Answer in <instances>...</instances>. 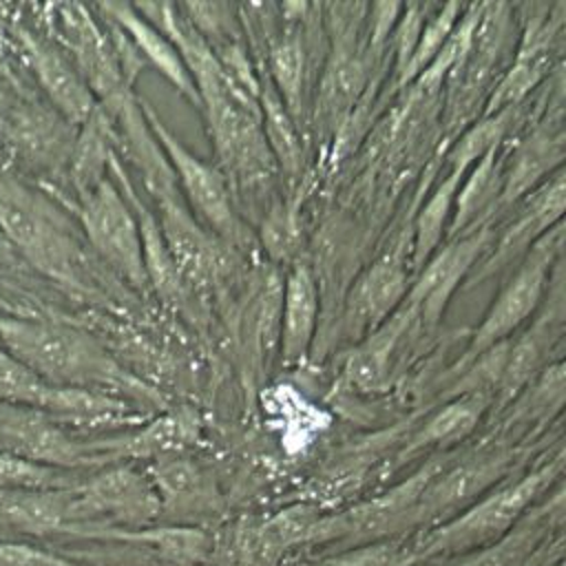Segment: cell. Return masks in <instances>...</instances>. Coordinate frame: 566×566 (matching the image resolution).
Returning <instances> with one entry per match:
<instances>
[{
	"mask_svg": "<svg viewBox=\"0 0 566 566\" xmlns=\"http://www.w3.org/2000/svg\"><path fill=\"white\" fill-rule=\"evenodd\" d=\"M0 402L42 411L57 422L117 420L130 411L122 398L49 382L4 349H0Z\"/></svg>",
	"mask_w": 566,
	"mask_h": 566,
	"instance_id": "ba28073f",
	"label": "cell"
},
{
	"mask_svg": "<svg viewBox=\"0 0 566 566\" xmlns=\"http://www.w3.org/2000/svg\"><path fill=\"white\" fill-rule=\"evenodd\" d=\"M108 170H111V179L115 181V186L119 188V192L126 197V201L133 208V214L137 219V228H139V237H142V250H144V268H146V276H148V285L150 290H155L157 296H161L164 303L170 305H179L188 292V287L184 285L170 252L166 248L159 221L155 210L137 195V188L133 184V179L128 177L122 159L117 157V153L111 155L108 159Z\"/></svg>",
	"mask_w": 566,
	"mask_h": 566,
	"instance_id": "ffe728a7",
	"label": "cell"
},
{
	"mask_svg": "<svg viewBox=\"0 0 566 566\" xmlns=\"http://www.w3.org/2000/svg\"><path fill=\"white\" fill-rule=\"evenodd\" d=\"M97 9L106 15V20L115 29H119L124 33V38L133 44V49L137 51V55L142 57L144 64L155 66L184 99H188L197 111H201L197 86H195L179 51L153 22H148L135 9V4L106 2V4H99Z\"/></svg>",
	"mask_w": 566,
	"mask_h": 566,
	"instance_id": "d6986e66",
	"label": "cell"
},
{
	"mask_svg": "<svg viewBox=\"0 0 566 566\" xmlns=\"http://www.w3.org/2000/svg\"><path fill=\"white\" fill-rule=\"evenodd\" d=\"M73 489L0 491V524L29 535L66 533Z\"/></svg>",
	"mask_w": 566,
	"mask_h": 566,
	"instance_id": "d4e9b609",
	"label": "cell"
},
{
	"mask_svg": "<svg viewBox=\"0 0 566 566\" xmlns=\"http://www.w3.org/2000/svg\"><path fill=\"white\" fill-rule=\"evenodd\" d=\"M195 436V416L184 411L168 413L124 436L91 440L93 453L102 464L124 460H155L166 453H177Z\"/></svg>",
	"mask_w": 566,
	"mask_h": 566,
	"instance_id": "603a6c76",
	"label": "cell"
},
{
	"mask_svg": "<svg viewBox=\"0 0 566 566\" xmlns=\"http://www.w3.org/2000/svg\"><path fill=\"white\" fill-rule=\"evenodd\" d=\"M321 310V292L312 265L292 261L281 287L279 305V358L281 365L303 363L312 349Z\"/></svg>",
	"mask_w": 566,
	"mask_h": 566,
	"instance_id": "e0dca14e",
	"label": "cell"
},
{
	"mask_svg": "<svg viewBox=\"0 0 566 566\" xmlns=\"http://www.w3.org/2000/svg\"><path fill=\"white\" fill-rule=\"evenodd\" d=\"M427 9L424 4H409L405 9V15L398 18V27H396V77L402 75V71L407 69L411 53L416 49L420 29L427 20Z\"/></svg>",
	"mask_w": 566,
	"mask_h": 566,
	"instance_id": "d6a6232c",
	"label": "cell"
},
{
	"mask_svg": "<svg viewBox=\"0 0 566 566\" xmlns=\"http://www.w3.org/2000/svg\"><path fill=\"white\" fill-rule=\"evenodd\" d=\"M511 458L491 453L469 458L444 473H436L420 493L416 509V524L449 520L480 495L491 491L506 475Z\"/></svg>",
	"mask_w": 566,
	"mask_h": 566,
	"instance_id": "2e32d148",
	"label": "cell"
},
{
	"mask_svg": "<svg viewBox=\"0 0 566 566\" xmlns=\"http://www.w3.org/2000/svg\"><path fill=\"white\" fill-rule=\"evenodd\" d=\"M517 108L497 111L493 115H482L471 128H467L460 139L451 146L447 155V168L469 172L475 161H480L489 150L502 146L509 130L513 128Z\"/></svg>",
	"mask_w": 566,
	"mask_h": 566,
	"instance_id": "f1b7e54d",
	"label": "cell"
},
{
	"mask_svg": "<svg viewBox=\"0 0 566 566\" xmlns=\"http://www.w3.org/2000/svg\"><path fill=\"white\" fill-rule=\"evenodd\" d=\"M533 323L522 329L520 336L509 338L504 365L495 387L493 400L500 405L513 400L548 363L564 336V265H555L546 296L537 312L531 316Z\"/></svg>",
	"mask_w": 566,
	"mask_h": 566,
	"instance_id": "8fae6325",
	"label": "cell"
},
{
	"mask_svg": "<svg viewBox=\"0 0 566 566\" xmlns=\"http://www.w3.org/2000/svg\"><path fill=\"white\" fill-rule=\"evenodd\" d=\"M0 349L49 382L135 400L157 394L126 374L84 329L46 318H0ZM124 400V398H122Z\"/></svg>",
	"mask_w": 566,
	"mask_h": 566,
	"instance_id": "6da1fadb",
	"label": "cell"
},
{
	"mask_svg": "<svg viewBox=\"0 0 566 566\" xmlns=\"http://www.w3.org/2000/svg\"><path fill=\"white\" fill-rule=\"evenodd\" d=\"M564 460L557 455L555 460L537 467L535 471L522 475L520 480L500 482L484 495H480L473 504L455 513L436 526L420 546V557L447 555V553H464L478 551L482 546L493 544L502 535H506L517 520L526 513V509L546 491L553 482L562 478Z\"/></svg>",
	"mask_w": 566,
	"mask_h": 566,
	"instance_id": "3957f363",
	"label": "cell"
},
{
	"mask_svg": "<svg viewBox=\"0 0 566 566\" xmlns=\"http://www.w3.org/2000/svg\"><path fill=\"white\" fill-rule=\"evenodd\" d=\"M553 502L535 509L533 515L531 511L524 513L506 535L489 546L478 548V553L467 555L453 566H526L533 553L539 548L546 531L551 528L553 517L562 515V504L553 511Z\"/></svg>",
	"mask_w": 566,
	"mask_h": 566,
	"instance_id": "484cf974",
	"label": "cell"
},
{
	"mask_svg": "<svg viewBox=\"0 0 566 566\" xmlns=\"http://www.w3.org/2000/svg\"><path fill=\"white\" fill-rule=\"evenodd\" d=\"M0 237L40 272L82 285L84 254L71 219L44 192L0 177Z\"/></svg>",
	"mask_w": 566,
	"mask_h": 566,
	"instance_id": "7a4b0ae2",
	"label": "cell"
},
{
	"mask_svg": "<svg viewBox=\"0 0 566 566\" xmlns=\"http://www.w3.org/2000/svg\"><path fill=\"white\" fill-rule=\"evenodd\" d=\"M69 515L66 533L82 537L95 528H144L161 517V504L146 471L111 464L73 489Z\"/></svg>",
	"mask_w": 566,
	"mask_h": 566,
	"instance_id": "8992f818",
	"label": "cell"
},
{
	"mask_svg": "<svg viewBox=\"0 0 566 566\" xmlns=\"http://www.w3.org/2000/svg\"><path fill=\"white\" fill-rule=\"evenodd\" d=\"M298 237L301 230L294 212L283 203L272 206L261 223V245L270 259L292 265V259L298 250Z\"/></svg>",
	"mask_w": 566,
	"mask_h": 566,
	"instance_id": "1f68e13d",
	"label": "cell"
},
{
	"mask_svg": "<svg viewBox=\"0 0 566 566\" xmlns=\"http://www.w3.org/2000/svg\"><path fill=\"white\" fill-rule=\"evenodd\" d=\"M15 33L35 82L53 111L64 122L80 128L91 117L97 102L69 53L55 40L27 27H18Z\"/></svg>",
	"mask_w": 566,
	"mask_h": 566,
	"instance_id": "5bb4252c",
	"label": "cell"
},
{
	"mask_svg": "<svg viewBox=\"0 0 566 566\" xmlns=\"http://www.w3.org/2000/svg\"><path fill=\"white\" fill-rule=\"evenodd\" d=\"M0 451L73 471L102 464L91 442L71 438L55 418L7 402H0Z\"/></svg>",
	"mask_w": 566,
	"mask_h": 566,
	"instance_id": "4fadbf2b",
	"label": "cell"
},
{
	"mask_svg": "<svg viewBox=\"0 0 566 566\" xmlns=\"http://www.w3.org/2000/svg\"><path fill=\"white\" fill-rule=\"evenodd\" d=\"M557 566H559V564H557Z\"/></svg>",
	"mask_w": 566,
	"mask_h": 566,
	"instance_id": "836d02e7",
	"label": "cell"
},
{
	"mask_svg": "<svg viewBox=\"0 0 566 566\" xmlns=\"http://www.w3.org/2000/svg\"><path fill=\"white\" fill-rule=\"evenodd\" d=\"M562 250L564 226L557 223L531 245L506 283H502L484 318L473 329L460 367L478 358L482 352L513 338L511 334H515L537 312L546 296L553 270L562 261Z\"/></svg>",
	"mask_w": 566,
	"mask_h": 566,
	"instance_id": "5b68a950",
	"label": "cell"
},
{
	"mask_svg": "<svg viewBox=\"0 0 566 566\" xmlns=\"http://www.w3.org/2000/svg\"><path fill=\"white\" fill-rule=\"evenodd\" d=\"M564 99L562 88L548 99L544 117L513 148L509 168H504L497 210L522 201L531 190L544 184L562 168L564 159Z\"/></svg>",
	"mask_w": 566,
	"mask_h": 566,
	"instance_id": "9a60e30c",
	"label": "cell"
},
{
	"mask_svg": "<svg viewBox=\"0 0 566 566\" xmlns=\"http://www.w3.org/2000/svg\"><path fill=\"white\" fill-rule=\"evenodd\" d=\"M307 4H303L301 15L287 18V24L281 29L279 35L268 40V55H265V75L270 77L272 86L281 95L287 113L292 115L294 124L303 119L305 111V88L312 69V46L307 35V15H303Z\"/></svg>",
	"mask_w": 566,
	"mask_h": 566,
	"instance_id": "44dd1931",
	"label": "cell"
},
{
	"mask_svg": "<svg viewBox=\"0 0 566 566\" xmlns=\"http://www.w3.org/2000/svg\"><path fill=\"white\" fill-rule=\"evenodd\" d=\"M493 237L495 230L484 226L475 232L447 239V243L424 261L402 301V305L413 312L416 325L422 329L438 327L451 296L464 285L473 265L489 250Z\"/></svg>",
	"mask_w": 566,
	"mask_h": 566,
	"instance_id": "30bf717a",
	"label": "cell"
},
{
	"mask_svg": "<svg viewBox=\"0 0 566 566\" xmlns=\"http://www.w3.org/2000/svg\"><path fill=\"white\" fill-rule=\"evenodd\" d=\"M491 400L493 398L489 394H458L451 402H447L424 422V427L407 444L405 453L411 455L420 449L449 447L464 440L475 429V424L489 409Z\"/></svg>",
	"mask_w": 566,
	"mask_h": 566,
	"instance_id": "4316f807",
	"label": "cell"
},
{
	"mask_svg": "<svg viewBox=\"0 0 566 566\" xmlns=\"http://www.w3.org/2000/svg\"><path fill=\"white\" fill-rule=\"evenodd\" d=\"M75 214L93 252L128 287L146 294L150 290L142 237L130 203L111 177L75 197Z\"/></svg>",
	"mask_w": 566,
	"mask_h": 566,
	"instance_id": "52a82bcc",
	"label": "cell"
},
{
	"mask_svg": "<svg viewBox=\"0 0 566 566\" xmlns=\"http://www.w3.org/2000/svg\"><path fill=\"white\" fill-rule=\"evenodd\" d=\"M409 290V268L391 252L380 256L352 287L345 325L349 336H367L385 323L405 301Z\"/></svg>",
	"mask_w": 566,
	"mask_h": 566,
	"instance_id": "ac0fdd59",
	"label": "cell"
},
{
	"mask_svg": "<svg viewBox=\"0 0 566 566\" xmlns=\"http://www.w3.org/2000/svg\"><path fill=\"white\" fill-rule=\"evenodd\" d=\"M55 31L53 38L73 60L75 69L84 77L97 104H108L126 93H133V84L126 80L111 29L106 31L91 9L77 2L55 4Z\"/></svg>",
	"mask_w": 566,
	"mask_h": 566,
	"instance_id": "9c48e42d",
	"label": "cell"
},
{
	"mask_svg": "<svg viewBox=\"0 0 566 566\" xmlns=\"http://www.w3.org/2000/svg\"><path fill=\"white\" fill-rule=\"evenodd\" d=\"M411 325H416L413 312L400 303V307L354 349L345 376L358 391H380L387 387L394 356Z\"/></svg>",
	"mask_w": 566,
	"mask_h": 566,
	"instance_id": "cb8c5ba5",
	"label": "cell"
},
{
	"mask_svg": "<svg viewBox=\"0 0 566 566\" xmlns=\"http://www.w3.org/2000/svg\"><path fill=\"white\" fill-rule=\"evenodd\" d=\"M144 471L159 497L161 515L170 520L184 522L192 515H206L217 506L210 475L179 451L150 460Z\"/></svg>",
	"mask_w": 566,
	"mask_h": 566,
	"instance_id": "7402d4cb",
	"label": "cell"
},
{
	"mask_svg": "<svg viewBox=\"0 0 566 566\" xmlns=\"http://www.w3.org/2000/svg\"><path fill=\"white\" fill-rule=\"evenodd\" d=\"M564 197V170L559 168L544 184L531 190L522 201H517L520 206L515 219L497 237H493L489 250L467 276L464 287L469 290L482 285L493 274L517 263L542 234H546L553 226L562 223Z\"/></svg>",
	"mask_w": 566,
	"mask_h": 566,
	"instance_id": "7c38bea8",
	"label": "cell"
},
{
	"mask_svg": "<svg viewBox=\"0 0 566 566\" xmlns=\"http://www.w3.org/2000/svg\"><path fill=\"white\" fill-rule=\"evenodd\" d=\"M144 117L159 142L172 172L177 188L195 214V219L226 248L245 250L254 243L248 226L239 217L232 199V188L219 166H212L197 157L159 117L150 102L139 97Z\"/></svg>",
	"mask_w": 566,
	"mask_h": 566,
	"instance_id": "277c9868",
	"label": "cell"
},
{
	"mask_svg": "<svg viewBox=\"0 0 566 566\" xmlns=\"http://www.w3.org/2000/svg\"><path fill=\"white\" fill-rule=\"evenodd\" d=\"M462 11H464V4L449 2V4L438 7L436 13L424 20V24L420 29V35H418V42H416V49L411 53V60H409L407 69L402 71V75L398 77L400 84L418 80L424 73V69L433 62V57L438 55V51L442 49V44L451 35V31L458 24Z\"/></svg>",
	"mask_w": 566,
	"mask_h": 566,
	"instance_id": "4dcf8cb0",
	"label": "cell"
},
{
	"mask_svg": "<svg viewBox=\"0 0 566 566\" xmlns=\"http://www.w3.org/2000/svg\"><path fill=\"white\" fill-rule=\"evenodd\" d=\"M84 478L80 471L24 460L0 451V491H51L73 489Z\"/></svg>",
	"mask_w": 566,
	"mask_h": 566,
	"instance_id": "f546056e",
	"label": "cell"
},
{
	"mask_svg": "<svg viewBox=\"0 0 566 566\" xmlns=\"http://www.w3.org/2000/svg\"><path fill=\"white\" fill-rule=\"evenodd\" d=\"M467 172L447 168L444 177L438 181L433 192L427 197L413 223V245H411V272H418L424 261L440 248L447 232V219L451 217L458 188Z\"/></svg>",
	"mask_w": 566,
	"mask_h": 566,
	"instance_id": "83f0119b",
	"label": "cell"
}]
</instances>
